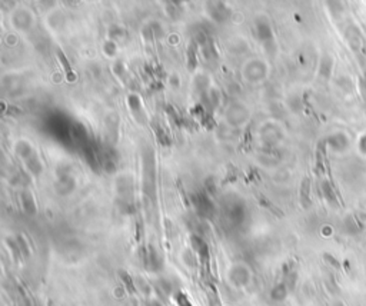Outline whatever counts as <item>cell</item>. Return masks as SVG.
<instances>
[{
    "label": "cell",
    "mask_w": 366,
    "mask_h": 306,
    "mask_svg": "<svg viewBox=\"0 0 366 306\" xmlns=\"http://www.w3.org/2000/svg\"><path fill=\"white\" fill-rule=\"evenodd\" d=\"M348 42H349V45H351V47H352V50L355 52V53H364L365 52V40H364V36H362V33L358 31L356 28L355 29H352V33H349L348 34Z\"/></svg>",
    "instance_id": "obj_1"
},
{
    "label": "cell",
    "mask_w": 366,
    "mask_h": 306,
    "mask_svg": "<svg viewBox=\"0 0 366 306\" xmlns=\"http://www.w3.org/2000/svg\"><path fill=\"white\" fill-rule=\"evenodd\" d=\"M323 189H325V195L328 196V200L336 203V196L335 193H334V190H332V187H331V184H323Z\"/></svg>",
    "instance_id": "obj_3"
},
{
    "label": "cell",
    "mask_w": 366,
    "mask_h": 306,
    "mask_svg": "<svg viewBox=\"0 0 366 306\" xmlns=\"http://www.w3.org/2000/svg\"><path fill=\"white\" fill-rule=\"evenodd\" d=\"M328 143L337 152H345L349 148V138L345 133H336L328 139Z\"/></svg>",
    "instance_id": "obj_2"
},
{
    "label": "cell",
    "mask_w": 366,
    "mask_h": 306,
    "mask_svg": "<svg viewBox=\"0 0 366 306\" xmlns=\"http://www.w3.org/2000/svg\"><path fill=\"white\" fill-rule=\"evenodd\" d=\"M56 55H58V58L61 59V66H63V69L66 70V73L69 75V73H72V69H70V66H69V61H66V58H64V55L61 53V50H58L56 52Z\"/></svg>",
    "instance_id": "obj_4"
},
{
    "label": "cell",
    "mask_w": 366,
    "mask_h": 306,
    "mask_svg": "<svg viewBox=\"0 0 366 306\" xmlns=\"http://www.w3.org/2000/svg\"><path fill=\"white\" fill-rule=\"evenodd\" d=\"M358 148H359V152L366 156V135L361 136V139L358 142Z\"/></svg>",
    "instance_id": "obj_5"
}]
</instances>
